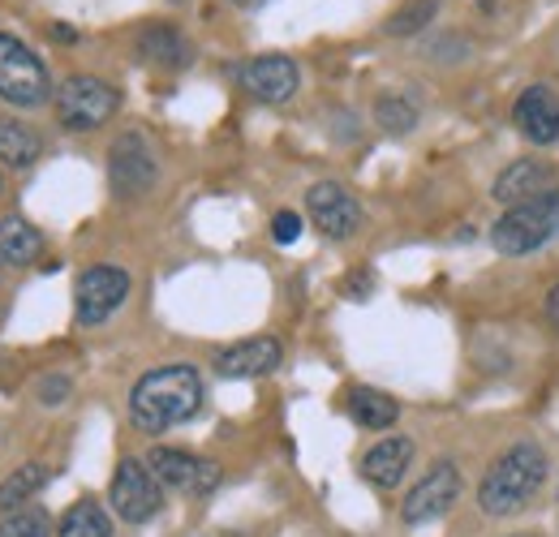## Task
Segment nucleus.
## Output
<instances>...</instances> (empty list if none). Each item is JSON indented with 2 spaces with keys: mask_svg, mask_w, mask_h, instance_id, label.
Listing matches in <instances>:
<instances>
[{
  "mask_svg": "<svg viewBox=\"0 0 559 537\" xmlns=\"http://www.w3.org/2000/svg\"><path fill=\"white\" fill-rule=\"evenodd\" d=\"M130 297V275L121 267H86L73 284V314L82 327L112 319Z\"/></svg>",
  "mask_w": 559,
  "mask_h": 537,
  "instance_id": "423d86ee",
  "label": "nucleus"
},
{
  "mask_svg": "<svg viewBox=\"0 0 559 537\" xmlns=\"http://www.w3.org/2000/svg\"><path fill=\"white\" fill-rule=\"evenodd\" d=\"M39 151H44V142H39V134L31 126H22L13 117H0V164L22 172V168H31L39 159Z\"/></svg>",
  "mask_w": 559,
  "mask_h": 537,
  "instance_id": "aec40b11",
  "label": "nucleus"
},
{
  "mask_svg": "<svg viewBox=\"0 0 559 537\" xmlns=\"http://www.w3.org/2000/svg\"><path fill=\"white\" fill-rule=\"evenodd\" d=\"M374 121H379L388 134H409V130L418 126V108H414L405 95H379Z\"/></svg>",
  "mask_w": 559,
  "mask_h": 537,
  "instance_id": "b1692460",
  "label": "nucleus"
},
{
  "mask_svg": "<svg viewBox=\"0 0 559 537\" xmlns=\"http://www.w3.org/2000/svg\"><path fill=\"white\" fill-rule=\"evenodd\" d=\"M146 469L159 477V486H173V490H186V494H211L219 486V465L199 461L181 448H151Z\"/></svg>",
  "mask_w": 559,
  "mask_h": 537,
  "instance_id": "f8f14e48",
  "label": "nucleus"
},
{
  "mask_svg": "<svg viewBox=\"0 0 559 537\" xmlns=\"http://www.w3.org/2000/svg\"><path fill=\"white\" fill-rule=\"evenodd\" d=\"M44 254V237L39 228H31L22 215H0V263L26 267Z\"/></svg>",
  "mask_w": 559,
  "mask_h": 537,
  "instance_id": "a211bd4d",
  "label": "nucleus"
},
{
  "mask_svg": "<svg viewBox=\"0 0 559 537\" xmlns=\"http://www.w3.org/2000/svg\"><path fill=\"white\" fill-rule=\"evenodd\" d=\"M139 57L146 61V65H159V69H186L190 61H194L186 35H181L177 26H168V22H151V26H142Z\"/></svg>",
  "mask_w": 559,
  "mask_h": 537,
  "instance_id": "f3484780",
  "label": "nucleus"
},
{
  "mask_svg": "<svg viewBox=\"0 0 559 537\" xmlns=\"http://www.w3.org/2000/svg\"><path fill=\"white\" fill-rule=\"evenodd\" d=\"M108 181H112V194H121V199L151 194V186L159 181V164H155V151L146 138L121 134L108 146Z\"/></svg>",
  "mask_w": 559,
  "mask_h": 537,
  "instance_id": "0eeeda50",
  "label": "nucleus"
},
{
  "mask_svg": "<svg viewBox=\"0 0 559 537\" xmlns=\"http://www.w3.org/2000/svg\"><path fill=\"white\" fill-rule=\"evenodd\" d=\"M203 408V379L194 366H159L130 392V421L142 434H164Z\"/></svg>",
  "mask_w": 559,
  "mask_h": 537,
  "instance_id": "f257e3e1",
  "label": "nucleus"
},
{
  "mask_svg": "<svg viewBox=\"0 0 559 537\" xmlns=\"http://www.w3.org/2000/svg\"><path fill=\"white\" fill-rule=\"evenodd\" d=\"M543 481H547V452L538 443H516L487 469L483 486H478V508L495 521L516 516L534 503Z\"/></svg>",
  "mask_w": 559,
  "mask_h": 537,
  "instance_id": "f03ea898",
  "label": "nucleus"
},
{
  "mask_svg": "<svg viewBox=\"0 0 559 537\" xmlns=\"http://www.w3.org/2000/svg\"><path fill=\"white\" fill-rule=\"evenodd\" d=\"M349 417L361 426V430H388V426H396L401 404L392 401L388 392H374V387H353V392H349Z\"/></svg>",
  "mask_w": 559,
  "mask_h": 537,
  "instance_id": "6ab92c4d",
  "label": "nucleus"
},
{
  "mask_svg": "<svg viewBox=\"0 0 559 537\" xmlns=\"http://www.w3.org/2000/svg\"><path fill=\"white\" fill-rule=\"evenodd\" d=\"M0 537H52V521L39 508H22L0 521Z\"/></svg>",
  "mask_w": 559,
  "mask_h": 537,
  "instance_id": "393cba45",
  "label": "nucleus"
},
{
  "mask_svg": "<svg viewBox=\"0 0 559 537\" xmlns=\"http://www.w3.org/2000/svg\"><path fill=\"white\" fill-rule=\"evenodd\" d=\"M57 537H112V521H108V512L95 499H82V503H73L70 512L61 516Z\"/></svg>",
  "mask_w": 559,
  "mask_h": 537,
  "instance_id": "412c9836",
  "label": "nucleus"
},
{
  "mask_svg": "<svg viewBox=\"0 0 559 537\" xmlns=\"http://www.w3.org/2000/svg\"><path fill=\"white\" fill-rule=\"evenodd\" d=\"M237 82L259 104H288L297 95V86H301V73H297L293 57L267 52V57H254V61H246V65L237 69Z\"/></svg>",
  "mask_w": 559,
  "mask_h": 537,
  "instance_id": "9b49d317",
  "label": "nucleus"
},
{
  "mask_svg": "<svg viewBox=\"0 0 559 537\" xmlns=\"http://www.w3.org/2000/svg\"><path fill=\"white\" fill-rule=\"evenodd\" d=\"M272 237H276L280 246H293V241L301 237V215H297V211H276V219H272Z\"/></svg>",
  "mask_w": 559,
  "mask_h": 537,
  "instance_id": "a878e982",
  "label": "nucleus"
},
{
  "mask_svg": "<svg viewBox=\"0 0 559 537\" xmlns=\"http://www.w3.org/2000/svg\"><path fill=\"white\" fill-rule=\"evenodd\" d=\"M512 537H534V534H512Z\"/></svg>",
  "mask_w": 559,
  "mask_h": 537,
  "instance_id": "7c9ffc66",
  "label": "nucleus"
},
{
  "mask_svg": "<svg viewBox=\"0 0 559 537\" xmlns=\"http://www.w3.org/2000/svg\"><path fill=\"white\" fill-rule=\"evenodd\" d=\"M512 126L521 138H530L534 146H551L559 142V99L551 86H525L512 104Z\"/></svg>",
  "mask_w": 559,
  "mask_h": 537,
  "instance_id": "ddd939ff",
  "label": "nucleus"
},
{
  "mask_svg": "<svg viewBox=\"0 0 559 537\" xmlns=\"http://www.w3.org/2000/svg\"><path fill=\"white\" fill-rule=\"evenodd\" d=\"M559 237V186L538 194V199L521 202V206H508L495 228H490V241L499 254L508 259H521V254H534L543 246H551Z\"/></svg>",
  "mask_w": 559,
  "mask_h": 537,
  "instance_id": "7ed1b4c3",
  "label": "nucleus"
},
{
  "mask_svg": "<svg viewBox=\"0 0 559 537\" xmlns=\"http://www.w3.org/2000/svg\"><path fill=\"white\" fill-rule=\"evenodd\" d=\"M435 17H439V0H409V4H401V9L383 22V31H388V35H396V39H405V35L426 31Z\"/></svg>",
  "mask_w": 559,
  "mask_h": 537,
  "instance_id": "5701e85b",
  "label": "nucleus"
},
{
  "mask_svg": "<svg viewBox=\"0 0 559 537\" xmlns=\"http://www.w3.org/2000/svg\"><path fill=\"white\" fill-rule=\"evenodd\" d=\"M409 461H414V443L405 434H392L383 443H374L366 456H361V477L379 490H392L401 486V477L409 473Z\"/></svg>",
  "mask_w": 559,
  "mask_h": 537,
  "instance_id": "dca6fc26",
  "label": "nucleus"
},
{
  "mask_svg": "<svg viewBox=\"0 0 559 537\" xmlns=\"http://www.w3.org/2000/svg\"><path fill=\"white\" fill-rule=\"evenodd\" d=\"M108 499L117 508V516L126 525H146L155 512H159V477L146 469V461L126 456L117 473H112V486H108Z\"/></svg>",
  "mask_w": 559,
  "mask_h": 537,
  "instance_id": "6e6552de",
  "label": "nucleus"
},
{
  "mask_svg": "<svg viewBox=\"0 0 559 537\" xmlns=\"http://www.w3.org/2000/svg\"><path fill=\"white\" fill-rule=\"evenodd\" d=\"M44 481H48V465H39V461H31V465L13 469L4 481H0V512H13V508H17V503H26L31 494H39V490H44Z\"/></svg>",
  "mask_w": 559,
  "mask_h": 537,
  "instance_id": "4be33fe9",
  "label": "nucleus"
},
{
  "mask_svg": "<svg viewBox=\"0 0 559 537\" xmlns=\"http://www.w3.org/2000/svg\"><path fill=\"white\" fill-rule=\"evenodd\" d=\"M547 319H551V327L559 332V284H551V293H547Z\"/></svg>",
  "mask_w": 559,
  "mask_h": 537,
  "instance_id": "c85d7f7f",
  "label": "nucleus"
},
{
  "mask_svg": "<svg viewBox=\"0 0 559 537\" xmlns=\"http://www.w3.org/2000/svg\"><path fill=\"white\" fill-rule=\"evenodd\" d=\"M306 215H310V224H314L323 237H332V241H349L353 232L361 228V202L353 199L345 186H336V181L310 186V194H306Z\"/></svg>",
  "mask_w": 559,
  "mask_h": 537,
  "instance_id": "9d476101",
  "label": "nucleus"
},
{
  "mask_svg": "<svg viewBox=\"0 0 559 537\" xmlns=\"http://www.w3.org/2000/svg\"><path fill=\"white\" fill-rule=\"evenodd\" d=\"M52 77L48 65L13 35L0 31V99L13 108H44L52 99Z\"/></svg>",
  "mask_w": 559,
  "mask_h": 537,
  "instance_id": "39448f33",
  "label": "nucleus"
},
{
  "mask_svg": "<svg viewBox=\"0 0 559 537\" xmlns=\"http://www.w3.org/2000/svg\"><path fill=\"white\" fill-rule=\"evenodd\" d=\"M456 494H461V469H456L452 461H439V465L405 494L401 521H405V525H430V521H439V516L456 503Z\"/></svg>",
  "mask_w": 559,
  "mask_h": 537,
  "instance_id": "1a4fd4ad",
  "label": "nucleus"
},
{
  "mask_svg": "<svg viewBox=\"0 0 559 537\" xmlns=\"http://www.w3.org/2000/svg\"><path fill=\"white\" fill-rule=\"evenodd\" d=\"M73 392L70 379H61V374H48L44 383H39V404H48V408H57V404H66Z\"/></svg>",
  "mask_w": 559,
  "mask_h": 537,
  "instance_id": "bb28decb",
  "label": "nucleus"
},
{
  "mask_svg": "<svg viewBox=\"0 0 559 537\" xmlns=\"http://www.w3.org/2000/svg\"><path fill=\"white\" fill-rule=\"evenodd\" d=\"M370 284H374V275H370V271H357V275H349V284H345V293H349L353 301H361V297L370 293Z\"/></svg>",
  "mask_w": 559,
  "mask_h": 537,
  "instance_id": "cd10ccee",
  "label": "nucleus"
},
{
  "mask_svg": "<svg viewBox=\"0 0 559 537\" xmlns=\"http://www.w3.org/2000/svg\"><path fill=\"white\" fill-rule=\"evenodd\" d=\"M52 108H57V121L73 130V134H86V130H99L117 117L121 108V91L104 77H91V73H70L57 95H52Z\"/></svg>",
  "mask_w": 559,
  "mask_h": 537,
  "instance_id": "20e7f679",
  "label": "nucleus"
},
{
  "mask_svg": "<svg viewBox=\"0 0 559 537\" xmlns=\"http://www.w3.org/2000/svg\"><path fill=\"white\" fill-rule=\"evenodd\" d=\"M233 4H250V0H233Z\"/></svg>",
  "mask_w": 559,
  "mask_h": 537,
  "instance_id": "c756f323",
  "label": "nucleus"
},
{
  "mask_svg": "<svg viewBox=\"0 0 559 537\" xmlns=\"http://www.w3.org/2000/svg\"><path fill=\"white\" fill-rule=\"evenodd\" d=\"M284 357L280 339L272 336H254V339H241V344H228L224 353H215V370L219 379H263L272 374Z\"/></svg>",
  "mask_w": 559,
  "mask_h": 537,
  "instance_id": "4468645a",
  "label": "nucleus"
},
{
  "mask_svg": "<svg viewBox=\"0 0 559 537\" xmlns=\"http://www.w3.org/2000/svg\"><path fill=\"white\" fill-rule=\"evenodd\" d=\"M547 190H556V168L547 159H512L490 186L495 202H508V206H521Z\"/></svg>",
  "mask_w": 559,
  "mask_h": 537,
  "instance_id": "2eb2a0df",
  "label": "nucleus"
}]
</instances>
